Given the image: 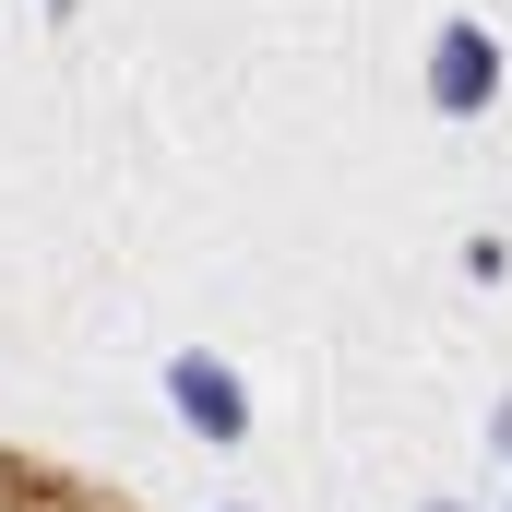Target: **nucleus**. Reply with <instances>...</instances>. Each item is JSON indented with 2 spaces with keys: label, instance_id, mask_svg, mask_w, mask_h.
<instances>
[{
  "label": "nucleus",
  "instance_id": "obj_1",
  "mask_svg": "<svg viewBox=\"0 0 512 512\" xmlns=\"http://www.w3.org/2000/svg\"><path fill=\"white\" fill-rule=\"evenodd\" d=\"M501 36L489 24H441L429 36V60H417V96H429V120H489L501 108Z\"/></svg>",
  "mask_w": 512,
  "mask_h": 512
},
{
  "label": "nucleus",
  "instance_id": "obj_2",
  "mask_svg": "<svg viewBox=\"0 0 512 512\" xmlns=\"http://www.w3.org/2000/svg\"><path fill=\"white\" fill-rule=\"evenodd\" d=\"M167 417H179L191 441L239 453V441H251V382H239L215 346H179V358H167Z\"/></svg>",
  "mask_w": 512,
  "mask_h": 512
},
{
  "label": "nucleus",
  "instance_id": "obj_3",
  "mask_svg": "<svg viewBox=\"0 0 512 512\" xmlns=\"http://www.w3.org/2000/svg\"><path fill=\"white\" fill-rule=\"evenodd\" d=\"M489 453H501V465H512V393H501V405H489Z\"/></svg>",
  "mask_w": 512,
  "mask_h": 512
},
{
  "label": "nucleus",
  "instance_id": "obj_4",
  "mask_svg": "<svg viewBox=\"0 0 512 512\" xmlns=\"http://www.w3.org/2000/svg\"><path fill=\"white\" fill-rule=\"evenodd\" d=\"M417 512H477V501H417Z\"/></svg>",
  "mask_w": 512,
  "mask_h": 512
},
{
  "label": "nucleus",
  "instance_id": "obj_5",
  "mask_svg": "<svg viewBox=\"0 0 512 512\" xmlns=\"http://www.w3.org/2000/svg\"><path fill=\"white\" fill-rule=\"evenodd\" d=\"M0 489H12V477H0Z\"/></svg>",
  "mask_w": 512,
  "mask_h": 512
},
{
  "label": "nucleus",
  "instance_id": "obj_6",
  "mask_svg": "<svg viewBox=\"0 0 512 512\" xmlns=\"http://www.w3.org/2000/svg\"><path fill=\"white\" fill-rule=\"evenodd\" d=\"M501 512H512V501H501Z\"/></svg>",
  "mask_w": 512,
  "mask_h": 512
}]
</instances>
